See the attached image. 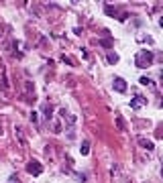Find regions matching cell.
I'll return each instance as SVG.
<instances>
[{
    "instance_id": "5",
    "label": "cell",
    "mask_w": 163,
    "mask_h": 183,
    "mask_svg": "<svg viewBox=\"0 0 163 183\" xmlns=\"http://www.w3.org/2000/svg\"><path fill=\"white\" fill-rule=\"evenodd\" d=\"M139 145L143 147V149H147V151H153V141H149V138H139Z\"/></svg>"
},
{
    "instance_id": "2",
    "label": "cell",
    "mask_w": 163,
    "mask_h": 183,
    "mask_svg": "<svg viewBox=\"0 0 163 183\" xmlns=\"http://www.w3.org/2000/svg\"><path fill=\"white\" fill-rule=\"evenodd\" d=\"M27 171L29 173H31V175H41V173H43V165L39 163V161H31V163H29L27 165Z\"/></svg>"
},
{
    "instance_id": "8",
    "label": "cell",
    "mask_w": 163,
    "mask_h": 183,
    "mask_svg": "<svg viewBox=\"0 0 163 183\" xmlns=\"http://www.w3.org/2000/svg\"><path fill=\"white\" fill-rule=\"evenodd\" d=\"M161 175H163V167H161Z\"/></svg>"
},
{
    "instance_id": "6",
    "label": "cell",
    "mask_w": 163,
    "mask_h": 183,
    "mask_svg": "<svg viewBox=\"0 0 163 183\" xmlns=\"http://www.w3.org/2000/svg\"><path fill=\"white\" fill-rule=\"evenodd\" d=\"M80 152H82V155H88V152H90V147H88V142H84V145L80 147Z\"/></svg>"
},
{
    "instance_id": "1",
    "label": "cell",
    "mask_w": 163,
    "mask_h": 183,
    "mask_svg": "<svg viewBox=\"0 0 163 183\" xmlns=\"http://www.w3.org/2000/svg\"><path fill=\"white\" fill-rule=\"evenodd\" d=\"M153 59H155L153 51H147V49H143V51H139V53H137V57H135V63L139 65V67H149V65H153Z\"/></svg>"
},
{
    "instance_id": "3",
    "label": "cell",
    "mask_w": 163,
    "mask_h": 183,
    "mask_svg": "<svg viewBox=\"0 0 163 183\" xmlns=\"http://www.w3.org/2000/svg\"><path fill=\"white\" fill-rule=\"evenodd\" d=\"M145 104H147V100H145L143 96H135V98L131 100V108H132V110H139V108L145 106Z\"/></svg>"
},
{
    "instance_id": "4",
    "label": "cell",
    "mask_w": 163,
    "mask_h": 183,
    "mask_svg": "<svg viewBox=\"0 0 163 183\" xmlns=\"http://www.w3.org/2000/svg\"><path fill=\"white\" fill-rule=\"evenodd\" d=\"M114 90L121 92V94H122V92H126V81H124L122 77H116V80H114Z\"/></svg>"
},
{
    "instance_id": "7",
    "label": "cell",
    "mask_w": 163,
    "mask_h": 183,
    "mask_svg": "<svg viewBox=\"0 0 163 183\" xmlns=\"http://www.w3.org/2000/svg\"><path fill=\"white\" fill-rule=\"evenodd\" d=\"M108 61H110V63H116V61H118V55L116 53H108Z\"/></svg>"
}]
</instances>
